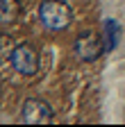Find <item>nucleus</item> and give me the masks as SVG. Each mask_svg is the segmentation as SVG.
<instances>
[{
	"label": "nucleus",
	"mask_w": 125,
	"mask_h": 127,
	"mask_svg": "<svg viewBox=\"0 0 125 127\" xmlns=\"http://www.w3.org/2000/svg\"><path fill=\"white\" fill-rule=\"evenodd\" d=\"M39 18H41L43 27H48L52 32H59V30L68 27L71 9H68L66 2H61V0H45L39 7Z\"/></svg>",
	"instance_id": "f257e3e1"
},
{
	"label": "nucleus",
	"mask_w": 125,
	"mask_h": 127,
	"mask_svg": "<svg viewBox=\"0 0 125 127\" xmlns=\"http://www.w3.org/2000/svg\"><path fill=\"white\" fill-rule=\"evenodd\" d=\"M11 66L16 68L21 75H34L37 68H39V55L32 45L27 43H21L14 48L11 52Z\"/></svg>",
	"instance_id": "f03ea898"
},
{
	"label": "nucleus",
	"mask_w": 125,
	"mask_h": 127,
	"mask_svg": "<svg viewBox=\"0 0 125 127\" xmlns=\"http://www.w3.org/2000/svg\"><path fill=\"white\" fill-rule=\"evenodd\" d=\"M52 118V109L45 104L43 100H34L30 98L23 102V120L30 125H41V123H48Z\"/></svg>",
	"instance_id": "7ed1b4c3"
},
{
	"label": "nucleus",
	"mask_w": 125,
	"mask_h": 127,
	"mask_svg": "<svg viewBox=\"0 0 125 127\" xmlns=\"http://www.w3.org/2000/svg\"><path fill=\"white\" fill-rule=\"evenodd\" d=\"M75 52L80 59L84 61H93V59H98V55L102 52V45H100V39L96 32H84V34L77 36L75 41Z\"/></svg>",
	"instance_id": "20e7f679"
},
{
	"label": "nucleus",
	"mask_w": 125,
	"mask_h": 127,
	"mask_svg": "<svg viewBox=\"0 0 125 127\" xmlns=\"http://www.w3.org/2000/svg\"><path fill=\"white\" fill-rule=\"evenodd\" d=\"M2 2V16H0V21H2V25L11 23L14 18H16V0H0Z\"/></svg>",
	"instance_id": "39448f33"
},
{
	"label": "nucleus",
	"mask_w": 125,
	"mask_h": 127,
	"mask_svg": "<svg viewBox=\"0 0 125 127\" xmlns=\"http://www.w3.org/2000/svg\"><path fill=\"white\" fill-rule=\"evenodd\" d=\"M105 27H107V39H109L105 48H107V50H112L114 43H116V32H118V25H116L114 21H107V23H105Z\"/></svg>",
	"instance_id": "423d86ee"
}]
</instances>
